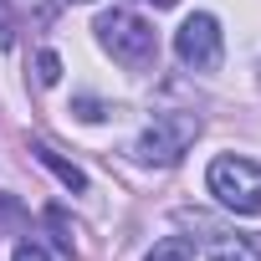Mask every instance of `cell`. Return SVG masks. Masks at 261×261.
<instances>
[{
  "label": "cell",
  "mask_w": 261,
  "mask_h": 261,
  "mask_svg": "<svg viewBox=\"0 0 261 261\" xmlns=\"http://www.w3.org/2000/svg\"><path fill=\"white\" fill-rule=\"evenodd\" d=\"M174 57L195 72H210L220 67V21L210 11H195L179 31H174Z\"/></svg>",
  "instance_id": "cell-4"
},
{
  "label": "cell",
  "mask_w": 261,
  "mask_h": 261,
  "mask_svg": "<svg viewBox=\"0 0 261 261\" xmlns=\"http://www.w3.org/2000/svg\"><path fill=\"white\" fill-rule=\"evenodd\" d=\"M144 261H190V241H179V236H169V241H159Z\"/></svg>",
  "instance_id": "cell-6"
},
{
  "label": "cell",
  "mask_w": 261,
  "mask_h": 261,
  "mask_svg": "<svg viewBox=\"0 0 261 261\" xmlns=\"http://www.w3.org/2000/svg\"><path fill=\"white\" fill-rule=\"evenodd\" d=\"M46 220H51V230H57V241H62V251H77V241H72L77 230H72V220H67V210H62V205H51V210H46Z\"/></svg>",
  "instance_id": "cell-7"
},
{
  "label": "cell",
  "mask_w": 261,
  "mask_h": 261,
  "mask_svg": "<svg viewBox=\"0 0 261 261\" xmlns=\"http://www.w3.org/2000/svg\"><path fill=\"white\" fill-rule=\"evenodd\" d=\"M215 261H246V256H241V251H220Z\"/></svg>",
  "instance_id": "cell-11"
},
{
  "label": "cell",
  "mask_w": 261,
  "mask_h": 261,
  "mask_svg": "<svg viewBox=\"0 0 261 261\" xmlns=\"http://www.w3.org/2000/svg\"><path fill=\"white\" fill-rule=\"evenodd\" d=\"M195 139H200V118H195V113H159L144 134H139L134 154H139L144 164H174Z\"/></svg>",
  "instance_id": "cell-3"
},
{
  "label": "cell",
  "mask_w": 261,
  "mask_h": 261,
  "mask_svg": "<svg viewBox=\"0 0 261 261\" xmlns=\"http://www.w3.org/2000/svg\"><path fill=\"white\" fill-rule=\"evenodd\" d=\"M210 195L230 210V215H261V164L241 159V154H220L205 174Z\"/></svg>",
  "instance_id": "cell-1"
},
{
  "label": "cell",
  "mask_w": 261,
  "mask_h": 261,
  "mask_svg": "<svg viewBox=\"0 0 261 261\" xmlns=\"http://www.w3.org/2000/svg\"><path fill=\"white\" fill-rule=\"evenodd\" d=\"M77 6H87V0H77Z\"/></svg>",
  "instance_id": "cell-14"
},
{
  "label": "cell",
  "mask_w": 261,
  "mask_h": 261,
  "mask_svg": "<svg viewBox=\"0 0 261 261\" xmlns=\"http://www.w3.org/2000/svg\"><path fill=\"white\" fill-rule=\"evenodd\" d=\"M36 77H41V87L62 82V57H57V51H41V57H36Z\"/></svg>",
  "instance_id": "cell-8"
},
{
  "label": "cell",
  "mask_w": 261,
  "mask_h": 261,
  "mask_svg": "<svg viewBox=\"0 0 261 261\" xmlns=\"http://www.w3.org/2000/svg\"><path fill=\"white\" fill-rule=\"evenodd\" d=\"M6 41H11V31H6V21H0V46H6Z\"/></svg>",
  "instance_id": "cell-13"
},
{
  "label": "cell",
  "mask_w": 261,
  "mask_h": 261,
  "mask_svg": "<svg viewBox=\"0 0 261 261\" xmlns=\"http://www.w3.org/2000/svg\"><path fill=\"white\" fill-rule=\"evenodd\" d=\"M77 113H82L87 123H97V118H102V102H97V97H82V102H77Z\"/></svg>",
  "instance_id": "cell-10"
},
{
  "label": "cell",
  "mask_w": 261,
  "mask_h": 261,
  "mask_svg": "<svg viewBox=\"0 0 261 261\" xmlns=\"http://www.w3.org/2000/svg\"><path fill=\"white\" fill-rule=\"evenodd\" d=\"M36 159H41V164H46V169H51V174H57V179H62L67 190H87V174H82L77 164H67V159H62L57 149H46V144H36Z\"/></svg>",
  "instance_id": "cell-5"
},
{
  "label": "cell",
  "mask_w": 261,
  "mask_h": 261,
  "mask_svg": "<svg viewBox=\"0 0 261 261\" xmlns=\"http://www.w3.org/2000/svg\"><path fill=\"white\" fill-rule=\"evenodd\" d=\"M149 6H154V11H169V6H179V0H149Z\"/></svg>",
  "instance_id": "cell-12"
},
{
  "label": "cell",
  "mask_w": 261,
  "mask_h": 261,
  "mask_svg": "<svg viewBox=\"0 0 261 261\" xmlns=\"http://www.w3.org/2000/svg\"><path fill=\"white\" fill-rule=\"evenodd\" d=\"M11 261H51V256H46V246H36V241H21V246L11 251Z\"/></svg>",
  "instance_id": "cell-9"
},
{
  "label": "cell",
  "mask_w": 261,
  "mask_h": 261,
  "mask_svg": "<svg viewBox=\"0 0 261 261\" xmlns=\"http://www.w3.org/2000/svg\"><path fill=\"white\" fill-rule=\"evenodd\" d=\"M92 31H97V41L113 51V62H123V67H149V62L159 57L154 26H144L139 16H128V11H102Z\"/></svg>",
  "instance_id": "cell-2"
}]
</instances>
